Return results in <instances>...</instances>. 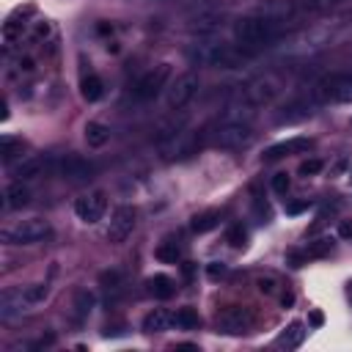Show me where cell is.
<instances>
[{"label": "cell", "mask_w": 352, "mask_h": 352, "mask_svg": "<svg viewBox=\"0 0 352 352\" xmlns=\"http://www.w3.org/2000/svg\"><path fill=\"white\" fill-rule=\"evenodd\" d=\"M280 28H278V19L275 16H242L234 22V41L245 50V52H253V50H261L267 44H272L278 38Z\"/></svg>", "instance_id": "1"}, {"label": "cell", "mask_w": 352, "mask_h": 352, "mask_svg": "<svg viewBox=\"0 0 352 352\" xmlns=\"http://www.w3.org/2000/svg\"><path fill=\"white\" fill-rule=\"evenodd\" d=\"M190 58L198 63H206V66H217V69H236L245 63V50L223 44V41H204V44L192 47Z\"/></svg>", "instance_id": "2"}, {"label": "cell", "mask_w": 352, "mask_h": 352, "mask_svg": "<svg viewBox=\"0 0 352 352\" xmlns=\"http://www.w3.org/2000/svg\"><path fill=\"white\" fill-rule=\"evenodd\" d=\"M44 297H47L44 283H33V286H22V289H6L0 294V319H14V316L30 311L33 305H38Z\"/></svg>", "instance_id": "3"}, {"label": "cell", "mask_w": 352, "mask_h": 352, "mask_svg": "<svg viewBox=\"0 0 352 352\" xmlns=\"http://www.w3.org/2000/svg\"><path fill=\"white\" fill-rule=\"evenodd\" d=\"M47 236H52V226L44 217H25V220H19L3 231L6 245H36Z\"/></svg>", "instance_id": "4"}, {"label": "cell", "mask_w": 352, "mask_h": 352, "mask_svg": "<svg viewBox=\"0 0 352 352\" xmlns=\"http://www.w3.org/2000/svg\"><path fill=\"white\" fill-rule=\"evenodd\" d=\"M209 140H212V146H217V148H239V146H248V143L253 140V129H250V124L242 121V118H226V121H220V124L212 129Z\"/></svg>", "instance_id": "5"}, {"label": "cell", "mask_w": 352, "mask_h": 352, "mask_svg": "<svg viewBox=\"0 0 352 352\" xmlns=\"http://www.w3.org/2000/svg\"><path fill=\"white\" fill-rule=\"evenodd\" d=\"M314 94L324 102H352V72H333L322 77Z\"/></svg>", "instance_id": "6"}, {"label": "cell", "mask_w": 352, "mask_h": 352, "mask_svg": "<svg viewBox=\"0 0 352 352\" xmlns=\"http://www.w3.org/2000/svg\"><path fill=\"white\" fill-rule=\"evenodd\" d=\"M198 88H201V80H198L195 72H184V74H179V77L170 82V88H168V96H165L168 107H170V110H182V107H187V104L192 102V96L198 94Z\"/></svg>", "instance_id": "7"}, {"label": "cell", "mask_w": 352, "mask_h": 352, "mask_svg": "<svg viewBox=\"0 0 352 352\" xmlns=\"http://www.w3.org/2000/svg\"><path fill=\"white\" fill-rule=\"evenodd\" d=\"M168 77H170V63H160V66L148 69V72L135 82V99H140V102L154 99V96L165 88Z\"/></svg>", "instance_id": "8"}, {"label": "cell", "mask_w": 352, "mask_h": 352, "mask_svg": "<svg viewBox=\"0 0 352 352\" xmlns=\"http://www.w3.org/2000/svg\"><path fill=\"white\" fill-rule=\"evenodd\" d=\"M55 173H58V176H63L66 182L80 184V182L94 179V162H91V160H85V157H80V154H66V157H60V160H58Z\"/></svg>", "instance_id": "9"}, {"label": "cell", "mask_w": 352, "mask_h": 352, "mask_svg": "<svg viewBox=\"0 0 352 352\" xmlns=\"http://www.w3.org/2000/svg\"><path fill=\"white\" fill-rule=\"evenodd\" d=\"M104 209H107V195L102 190H91V192H85V195H80L74 201V214L82 223H88V226H94L96 220H102Z\"/></svg>", "instance_id": "10"}, {"label": "cell", "mask_w": 352, "mask_h": 352, "mask_svg": "<svg viewBox=\"0 0 352 352\" xmlns=\"http://www.w3.org/2000/svg\"><path fill=\"white\" fill-rule=\"evenodd\" d=\"M135 223H138V212H135V206H126V204L118 206V209L113 212V217H110V226H107V242L121 245V242L132 234Z\"/></svg>", "instance_id": "11"}, {"label": "cell", "mask_w": 352, "mask_h": 352, "mask_svg": "<svg viewBox=\"0 0 352 352\" xmlns=\"http://www.w3.org/2000/svg\"><path fill=\"white\" fill-rule=\"evenodd\" d=\"M55 168H58V162L52 160V157H38V154H33V157H25L19 165H14V176L19 179V182H30V179H41V176H47V173H55Z\"/></svg>", "instance_id": "12"}, {"label": "cell", "mask_w": 352, "mask_h": 352, "mask_svg": "<svg viewBox=\"0 0 352 352\" xmlns=\"http://www.w3.org/2000/svg\"><path fill=\"white\" fill-rule=\"evenodd\" d=\"M253 324V316L248 308H239V305H228L217 314V330L220 333H228V336H239L245 333L248 327Z\"/></svg>", "instance_id": "13"}, {"label": "cell", "mask_w": 352, "mask_h": 352, "mask_svg": "<svg viewBox=\"0 0 352 352\" xmlns=\"http://www.w3.org/2000/svg\"><path fill=\"white\" fill-rule=\"evenodd\" d=\"M311 146H314L311 138H289V140H280V143L270 146L264 157H267V160H280V157H289V154H302V151H308Z\"/></svg>", "instance_id": "14"}, {"label": "cell", "mask_w": 352, "mask_h": 352, "mask_svg": "<svg viewBox=\"0 0 352 352\" xmlns=\"http://www.w3.org/2000/svg\"><path fill=\"white\" fill-rule=\"evenodd\" d=\"M28 204H30V187L25 182L16 179L14 184L6 187V192H3V206L6 209H22Z\"/></svg>", "instance_id": "15"}, {"label": "cell", "mask_w": 352, "mask_h": 352, "mask_svg": "<svg viewBox=\"0 0 352 352\" xmlns=\"http://www.w3.org/2000/svg\"><path fill=\"white\" fill-rule=\"evenodd\" d=\"M314 113V104L308 102V99H292V102H286L283 104V110H280V121H302V118H308Z\"/></svg>", "instance_id": "16"}, {"label": "cell", "mask_w": 352, "mask_h": 352, "mask_svg": "<svg viewBox=\"0 0 352 352\" xmlns=\"http://www.w3.org/2000/svg\"><path fill=\"white\" fill-rule=\"evenodd\" d=\"M146 292H148L151 297H157V300H168V297H173L176 283H173L168 275H151V278L146 280Z\"/></svg>", "instance_id": "17"}, {"label": "cell", "mask_w": 352, "mask_h": 352, "mask_svg": "<svg viewBox=\"0 0 352 352\" xmlns=\"http://www.w3.org/2000/svg\"><path fill=\"white\" fill-rule=\"evenodd\" d=\"M107 140H110V126L107 124H102V121H88L85 124V143L91 148H102Z\"/></svg>", "instance_id": "18"}, {"label": "cell", "mask_w": 352, "mask_h": 352, "mask_svg": "<svg viewBox=\"0 0 352 352\" xmlns=\"http://www.w3.org/2000/svg\"><path fill=\"white\" fill-rule=\"evenodd\" d=\"M94 305H96V297H94V292L91 289H77V294H74V302H72V308H74V319H88L91 316V311H94Z\"/></svg>", "instance_id": "19"}, {"label": "cell", "mask_w": 352, "mask_h": 352, "mask_svg": "<svg viewBox=\"0 0 352 352\" xmlns=\"http://www.w3.org/2000/svg\"><path fill=\"white\" fill-rule=\"evenodd\" d=\"M170 322H173V316H170L168 311L154 308V311H148V314L143 316V333H162V330H168Z\"/></svg>", "instance_id": "20"}, {"label": "cell", "mask_w": 352, "mask_h": 352, "mask_svg": "<svg viewBox=\"0 0 352 352\" xmlns=\"http://www.w3.org/2000/svg\"><path fill=\"white\" fill-rule=\"evenodd\" d=\"M154 256H157L162 264H176V261L182 258V245H179V239H173V236L162 239V242L157 245Z\"/></svg>", "instance_id": "21"}, {"label": "cell", "mask_w": 352, "mask_h": 352, "mask_svg": "<svg viewBox=\"0 0 352 352\" xmlns=\"http://www.w3.org/2000/svg\"><path fill=\"white\" fill-rule=\"evenodd\" d=\"M305 338V324L302 322H292L289 327H283V333L278 336V344L286 346V349H297Z\"/></svg>", "instance_id": "22"}, {"label": "cell", "mask_w": 352, "mask_h": 352, "mask_svg": "<svg viewBox=\"0 0 352 352\" xmlns=\"http://www.w3.org/2000/svg\"><path fill=\"white\" fill-rule=\"evenodd\" d=\"M80 94H82L85 102H99L104 96V85H102V80L96 74H85L80 80Z\"/></svg>", "instance_id": "23"}, {"label": "cell", "mask_w": 352, "mask_h": 352, "mask_svg": "<svg viewBox=\"0 0 352 352\" xmlns=\"http://www.w3.org/2000/svg\"><path fill=\"white\" fill-rule=\"evenodd\" d=\"M22 148H25V143L19 138H11V135H3L0 138V160L6 165H11L16 157H22Z\"/></svg>", "instance_id": "24"}, {"label": "cell", "mask_w": 352, "mask_h": 352, "mask_svg": "<svg viewBox=\"0 0 352 352\" xmlns=\"http://www.w3.org/2000/svg\"><path fill=\"white\" fill-rule=\"evenodd\" d=\"M217 223H220V212L209 209V212H201V214H195L190 226H192V231H195V234H206V231H212Z\"/></svg>", "instance_id": "25"}, {"label": "cell", "mask_w": 352, "mask_h": 352, "mask_svg": "<svg viewBox=\"0 0 352 352\" xmlns=\"http://www.w3.org/2000/svg\"><path fill=\"white\" fill-rule=\"evenodd\" d=\"M198 311L195 308H190V305H184V308H179L176 314H173V324L176 327H182V330H192V327H198Z\"/></svg>", "instance_id": "26"}, {"label": "cell", "mask_w": 352, "mask_h": 352, "mask_svg": "<svg viewBox=\"0 0 352 352\" xmlns=\"http://www.w3.org/2000/svg\"><path fill=\"white\" fill-rule=\"evenodd\" d=\"M226 239H228L234 248H242V245H245V239H248V231H245V226H242V223H234V226L228 228Z\"/></svg>", "instance_id": "27"}, {"label": "cell", "mask_w": 352, "mask_h": 352, "mask_svg": "<svg viewBox=\"0 0 352 352\" xmlns=\"http://www.w3.org/2000/svg\"><path fill=\"white\" fill-rule=\"evenodd\" d=\"M121 280H124V275H121L118 270H107V272L99 275V283H102L104 289H121Z\"/></svg>", "instance_id": "28"}, {"label": "cell", "mask_w": 352, "mask_h": 352, "mask_svg": "<svg viewBox=\"0 0 352 352\" xmlns=\"http://www.w3.org/2000/svg\"><path fill=\"white\" fill-rule=\"evenodd\" d=\"M256 286H258V292H261V294H275L278 280H275L272 275H261V278H256Z\"/></svg>", "instance_id": "29"}, {"label": "cell", "mask_w": 352, "mask_h": 352, "mask_svg": "<svg viewBox=\"0 0 352 352\" xmlns=\"http://www.w3.org/2000/svg\"><path fill=\"white\" fill-rule=\"evenodd\" d=\"M272 190H275L278 195H283V192L289 190V173H275V176H272Z\"/></svg>", "instance_id": "30"}, {"label": "cell", "mask_w": 352, "mask_h": 352, "mask_svg": "<svg viewBox=\"0 0 352 352\" xmlns=\"http://www.w3.org/2000/svg\"><path fill=\"white\" fill-rule=\"evenodd\" d=\"M330 248H333V242H330V239H319V242H314V245L308 248V256H324Z\"/></svg>", "instance_id": "31"}, {"label": "cell", "mask_w": 352, "mask_h": 352, "mask_svg": "<svg viewBox=\"0 0 352 352\" xmlns=\"http://www.w3.org/2000/svg\"><path fill=\"white\" fill-rule=\"evenodd\" d=\"M322 170V162L319 160H305L302 165H300V173L302 176H314V173H319Z\"/></svg>", "instance_id": "32"}, {"label": "cell", "mask_w": 352, "mask_h": 352, "mask_svg": "<svg viewBox=\"0 0 352 352\" xmlns=\"http://www.w3.org/2000/svg\"><path fill=\"white\" fill-rule=\"evenodd\" d=\"M206 272H209V278H220V275H226V264H220V261H212V264L206 267Z\"/></svg>", "instance_id": "33"}, {"label": "cell", "mask_w": 352, "mask_h": 352, "mask_svg": "<svg viewBox=\"0 0 352 352\" xmlns=\"http://www.w3.org/2000/svg\"><path fill=\"white\" fill-rule=\"evenodd\" d=\"M308 206H311L308 201H297V204H289V206H286V212H289V214H300V212H302V209H308Z\"/></svg>", "instance_id": "34"}, {"label": "cell", "mask_w": 352, "mask_h": 352, "mask_svg": "<svg viewBox=\"0 0 352 352\" xmlns=\"http://www.w3.org/2000/svg\"><path fill=\"white\" fill-rule=\"evenodd\" d=\"M322 322H324V319H322V314H319V311H314V314H311V324H314V327H319Z\"/></svg>", "instance_id": "35"}, {"label": "cell", "mask_w": 352, "mask_h": 352, "mask_svg": "<svg viewBox=\"0 0 352 352\" xmlns=\"http://www.w3.org/2000/svg\"><path fill=\"white\" fill-rule=\"evenodd\" d=\"M341 236H352V223H341Z\"/></svg>", "instance_id": "36"}, {"label": "cell", "mask_w": 352, "mask_h": 352, "mask_svg": "<svg viewBox=\"0 0 352 352\" xmlns=\"http://www.w3.org/2000/svg\"><path fill=\"white\" fill-rule=\"evenodd\" d=\"M280 300H283V305H292V300H294V297H292V292H286Z\"/></svg>", "instance_id": "37"}]
</instances>
